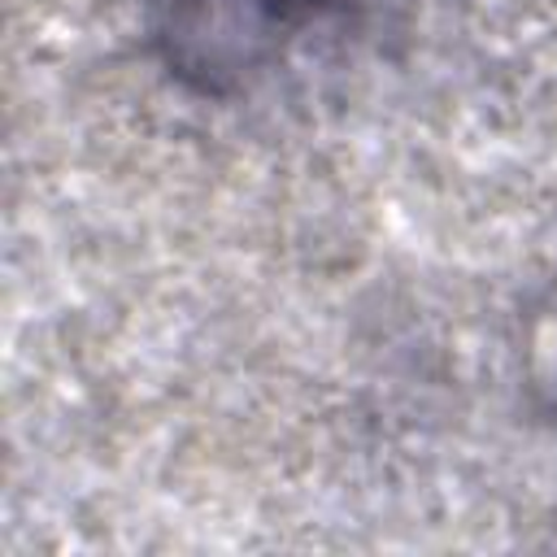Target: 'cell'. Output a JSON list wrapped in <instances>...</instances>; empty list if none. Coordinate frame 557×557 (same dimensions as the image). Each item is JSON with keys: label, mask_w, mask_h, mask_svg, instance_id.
Returning <instances> with one entry per match:
<instances>
[{"label": "cell", "mask_w": 557, "mask_h": 557, "mask_svg": "<svg viewBox=\"0 0 557 557\" xmlns=\"http://www.w3.org/2000/svg\"><path fill=\"white\" fill-rule=\"evenodd\" d=\"M165 9H187L200 0H161ZM213 26H226L235 44H244V65H252L265 48H274L287 30H296L322 0H209Z\"/></svg>", "instance_id": "1"}]
</instances>
